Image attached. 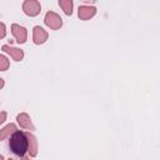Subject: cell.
<instances>
[{
  "mask_svg": "<svg viewBox=\"0 0 160 160\" xmlns=\"http://www.w3.org/2000/svg\"><path fill=\"white\" fill-rule=\"evenodd\" d=\"M6 116H8V115H6L5 111H1V112H0V125L6 120Z\"/></svg>",
  "mask_w": 160,
  "mask_h": 160,
  "instance_id": "obj_14",
  "label": "cell"
},
{
  "mask_svg": "<svg viewBox=\"0 0 160 160\" xmlns=\"http://www.w3.org/2000/svg\"><path fill=\"white\" fill-rule=\"evenodd\" d=\"M4 85H5V81L0 78V89H2V88H4Z\"/></svg>",
  "mask_w": 160,
  "mask_h": 160,
  "instance_id": "obj_15",
  "label": "cell"
},
{
  "mask_svg": "<svg viewBox=\"0 0 160 160\" xmlns=\"http://www.w3.org/2000/svg\"><path fill=\"white\" fill-rule=\"evenodd\" d=\"M9 148L10 150L18 155V156H24L25 152H28V138L26 132L24 131H15L9 140Z\"/></svg>",
  "mask_w": 160,
  "mask_h": 160,
  "instance_id": "obj_1",
  "label": "cell"
},
{
  "mask_svg": "<svg viewBox=\"0 0 160 160\" xmlns=\"http://www.w3.org/2000/svg\"><path fill=\"white\" fill-rule=\"evenodd\" d=\"M22 11L28 16H36L41 11V5L36 0H25L22 2Z\"/></svg>",
  "mask_w": 160,
  "mask_h": 160,
  "instance_id": "obj_3",
  "label": "cell"
},
{
  "mask_svg": "<svg viewBox=\"0 0 160 160\" xmlns=\"http://www.w3.org/2000/svg\"><path fill=\"white\" fill-rule=\"evenodd\" d=\"M11 32L19 44H24L28 40V30L24 26H20L19 24L11 25Z\"/></svg>",
  "mask_w": 160,
  "mask_h": 160,
  "instance_id": "obj_4",
  "label": "cell"
},
{
  "mask_svg": "<svg viewBox=\"0 0 160 160\" xmlns=\"http://www.w3.org/2000/svg\"><path fill=\"white\" fill-rule=\"evenodd\" d=\"M8 160H14V159H11V158H9ZM21 160H32V159H30V158H22Z\"/></svg>",
  "mask_w": 160,
  "mask_h": 160,
  "instance_id": "obj_16",
  "label": "cell"
},
{
  "mask_svg": "<svg viewBox=\"0 0 160 160\" xmlns=\"http://www.w3.org/2000/svg\"><path fill=\"white\" fill-rule=\"evenodd\" d=\"M9 66H10V61H9V59H8L5 55L0 54V71H5V70H8Z\"/></svg>",
  "mask_w": 160,
  "mask_h": 160,
  "instance_id": "obj_12",
  "label": "cell"
},
{
  "mask_svg": "<svg viewBox=\"0 0 160 160\" xmlns=\"http://www.w3.org/2000/svg\"><path fill=\"white\" fill-rule=\"evenodd\" d=\"M49 34L41 26H34L32 29V41L36 45H41L48 40Z\"/></svg>",
  "mask_w": 160,
  "mask_h": 160,
  "instance_id": "obj_6",
  "label": "cell"
},
{
  "mask_svg": "<svg viewBox=\"0 0 160 160\" xmlns=\"http://www.w3.org/2000/svg\"><path fill=\"white\" fill-rule=\"evenodd\" d=\"M15 131H18L16 125H15V124H12V122L8 124L5 128H2V129L0 130V141L5 140L6 138H10Z\"/></svg>",
  "mask_w": 160,
  "mask_h": 160,
  "instance_id": "obj_10",
  "label": "cell"
},
{
  "mask_svg": "<svg viewBox=\"0 0 160 160\" xmlns=\"http://www.w3.org/2000/svg\"><path fill=\"white\" fill-rule=\"evenodd\" d=\"M0 160H4V156L2 155H0Z\"/></svg>",
  "mask_w": 160,
  "mask_h": 160,
  "instance_id": "obj_17",
  "label": "cell"
},
{
  "mask_svg": "<svg viewBox=\"0 0 160 160\" xmlns=\"http://www.w3.org/2000/svg\"><path fill=\"white\" fill-rule=\"evenodd\" d=\"M5 35H6V26L4 22H0V39L5 38Z\"/></svg>",
  "mask_w": 160,
  "mask_h": 160,
  "instance_id": "obj_13",
  "label": "cell"
},
{
  "mask_svg": "<svg viewBox=\"0 0 160 160\" xmlns=\"http://www.w3.org/2000/svg\"><path fill=\"white\" fill-rule=\"evenodd\" d=\"M2 51L9 54L15 61H21L24 59V51L21 49H18V48H14V46H10V45H2Z\"/></svg>",
  "mask_w": 160,
  "mask_h": 160,
  "instance_id": "obj_7",
  "label": "cell"
},
{
  "mask_svg": "<svg viewBox=\"0 0 160 160\" xmlns=\"http://www.w3.org/2000/svg\"><path fill=\"white\" fill-rule=\"evenodd\" d=\"M96 14V8L90 5H81L78 9V16L80 20H89Z\"/></svg>",
  "mask_w": 160,
  "mask_h": 160,
  "instance_id": "obj_5",
  "label": "cell"
},
{
  "mask_svg": "<svg viewBox=\"0 0 160 160\" xmlns=\"http://www.w3.org/2000/svg\"><path fill=\"white\" fill-rule=\"evenodd\" d=\"M44 22L46 24V26H49L52 30H58L62 26V19L60 18V15H58L54 11H48L45 18H44Z\"/></svg>",
  "mask_w": 160,
  "mask_h": 160,
  "instance_id": "obj_2",
  "label": "cell"
},
{
  "mask_svg": "<svg viewBox=\"0 0 160 160\" xmlns=\"http://www.w3.org/2000/svg\"><path fill=\"white\" fill-rule=\"evenodd\" d=\"M26 138H28V152L30 154L31 158H34L38 155V140L30 132H26Z\"/></svg>",
  "mask_w": 160,
  "mask_h": 160,
  "instance_id": "obj_9",
  "label": "cell"
},
{
  "mask_svg": "<svg viewBox=\"0 0 160 160\" xmlns=\"http://www.w3.org/2000/svg\"><path fill=\"white\" fill-rule=\"evenodd\" d=\"M16 120H18L19 125H20L22 129H25V130H34V129H35L34 125H32V121H31L30 116H29L26 112H20V114H18Z\"/></svg>",
  "mask_w": 160,
  "mask_h": 160,
  "instance_id": "obj_8",
  "label": "cell"
},
{
  "mask_svg": "<svg viewBox=\"0 0 160 160\" xmlns=\"http://www.w3.org/2000/svg\"><path fill=\"white\" fill-rule=\"evenodd\" d=\"M59 6L64 10V12L66 15H71L72 14V8H74V2L71 0H59Z\"/></svg>",
  "mask_w": 160,
  "mask_h": 160,
  "instance_id": "obj_11",
  "label": "cell"
}]
</instances>
